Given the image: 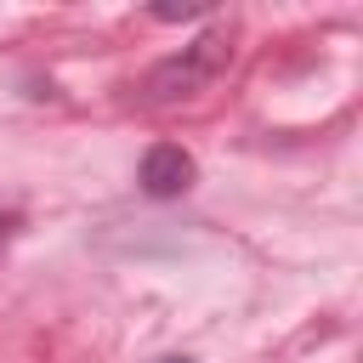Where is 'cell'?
<instances>
[{
    "mask_svg": "<svg viewBox=\"0 0 363 363\" xmlns=\"http://www.w3.org/2000/svg\"><path fill=\"white\" fill-rule=\"evenodd\" d=\"M227 57H233V34H227V28H210V34H199L193 45H182L176 57H164V62L142 79V96H147V102L199 96L204 85H216V74L227 68Z\"/></svg>",
    "mask_w": 363,
    "mask_h": 363,
    "instance_id": "obj_1",
    "label": "cell"
},
{
    "mask_svg": "<svg viewBox=\"0 0 363 363\" xmlns=\"http://www.w3.org/2000/svg\"><path fill=\"white\" fill-rule=\"evenodd\" d=\"M142 193H153V199H176V193H187L193 187V153L187 147H176V142H153L147 153H142Z\"/></svg>",
    "mask_w": 363,
    "mask_h": 363,
    "instance_id": "obj_2",
    "label": "cell"
},
{
    "mask_svg": "<svg viewBox=\"0 0 363 363\" xmlns=\"http://www.w3.org/2000/svg\"><path fill=\"white\" fill-rule=\"evenodd\" d=\"M199 11H204L199 0H182V6H153V17H159V23H182V17H199Z\"/></svg>",
    "mask_w": 363,
    "mask_h": 363,
    "instance_id": "obj_3",
    "label": "cell"
},
{
    "mask_svg": "<svg viewBox=\"0 0 363 363\" xmlns=\"http://www.w3.org/2000/svg\"><path fill=\"white\" fill-rule=\"evenodd\" d=\"M11 233H17V216H0V261H6V250H11Z\"/></svg>",
    "mask_w": 363,
    "mask_h": 363,
    "instance_id": "obj_4",
    "label": "cell"
},
{
    "mask_svg": "<svg viewBox=\"0 0 363 363\" xmlns=\"http://www.w3.org/2000/svg\"><path fill=\"white\" fill-rule=\"evenodd\" d=\"M170 363H193V357H170Z\"/></svg>",
    "mask_w": 363,
    "mask_h": 363,
    "instance_id": "obj_5",
    "label": "cell"
}]
</instances>
